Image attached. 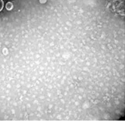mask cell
Segmentation results:
<instances>
[{
  "label": "cell",
  "instance_id": "cell-2",
  "mask_svg": "<svg viewBox=\"0 0 125 121\" xmlns=\"http://www.w3.org/2000/svg\"><path fill=\"white\" fill-rule=\"evenodd\" d=\"M4 8V1L3 0H0V11H1Z\"/></svg>",
  "mask_w": 125,
  "mask_h": 121
},
{
  "label": "cell",
  "instance_id": "cell-1",
  "mask_svg": "<svg viewBox=\"0 0 125 121\" xmlns=\"http://www.w3.org/2000/svg\"><path fill=\"white\" fill-rule=\"evenodd\" d=\"M6 8H7V10L8 11H10V10H12V8H13L12 3L10 2H8L7 4V5H6Z\"/></svg>",
  "mask_w": 125,
  "mask_h": 121
}]
</instances>
